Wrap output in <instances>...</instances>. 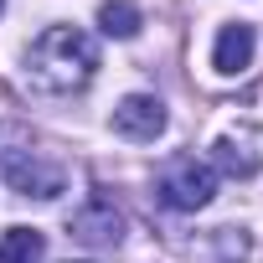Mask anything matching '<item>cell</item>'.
I'll use <instances>...</instances> for the list:
<instances>
[{
    "mask_svg": "<svg viewBox=\"0 0 263 263\" xmlns=\"http://www.w3.org/2000/svg\"><path fill=\"white\" fill-rule=\"evenodd\" d=\"M98 67V42L78 26H47L36 42H31V57H26V83L36 93H72L93 78Z\"/></svg>",
    "mask_w": 263,
    "mask_h": 263,
    "instance_id": "cell-1",
    "label": "cell"
},
{
    "mask_svg": "<svg viewBox=\"0 0 263 263\" xmlns=\"http://www.w3.org/2000/svg\"><path fill=\"white\" fill-rule=\"evenodd\" d=\"M155 196H160L171 212H201V206L217 196V171L201 165L196 155H181V160H171V165L160 171Z\"/></svg>",
    "mask_w": 263,
    "mask_h": 263,
    "instance_id": "cell-2",
    "label": "cell"
},
{
    "mask_svg": "<svg viewBox=\"0 0 263 263\" xmlns=\"http://www.w3.org/2000/svg\"><path fill=\"white\" fill-rule=\"evenodd\" d=\"M0 176H6L11 191L36 196V201H52V196H62V186H67L62 165L42 160L36 150H0Z\"/></svg>",
    "mask_w": 263,
    "mask_h": 263,
    "instance_id": "cell-3",
    "label": "cell"
},
{
    "mask_svg": "<svg viewBox=\"0 0 263 263\" xmlns=\"http://www.w3.org/2000/svg\"><path fill=\"white\" fill-rule=\"evenodd\" d=\"M114 135L135 140V145H150L165 135V103L155 93H129L114 103Z\"/></svg>",
    "mask_w": 263,
    "mask_h": 263,
    "instance_id": "cell-4",
    "label": "cell"
},
{
    "mask_svg": "<svg viewBox=\"0 0 263 263\" xmlns=\"http://www.w3.org/2000/svg\"><path fill=\"white\" fill-rule=\"evenodd\" d=\"M72 237L88 242V248H114L124 237V212L108 201V196H93L78 217H72Z\"/></svg>",
    "mask_w": 263,
    "mask_h": 263,
    "instance_id": "cell-5",
    "label": "cell"
},
{
    "mask_svg": "<svg viewBox=\"0 0 263 263\" xmlns=\"http://www.w3.org/2000/svg\"><path fill=\"white\" fill-rule=\"evenodd\" d=\"M253 47H258V31L248 21H232L217 31V47H212V67L222 78H237L242 67H253Z\"/></svg>",
    "mask_w": 263,
    "mask_h": 263,
    "instance_id": "cell-6",
    "label": "cell"
},
{
    "mask_svg": "<svg viewBox=\"0 0 263 263\" xmlns=\"http://www.w3.org/2000/svg\"><path fill=\"white\" fill-rule=\"evenodd\" d=\"M212 150H217V165H222L227 176H242V181H248V176H258V165H263V155H258L248 140H232V135H222Z\"/></svg>",
    "mask_w": 263,
    "mask_h": 263,
    "instance_id": "cell-7",
    "label": "cell"
},
{
    "mask_svg": "<svg viewBox=\"0 0 263 263\" xmlns=\"http://www.w3.org/2000/svg\"><path fill=\"white\" fill-rule=\"evenodd\" d=\"M42 253H47V237L36 227H11L0 237V263H42Z\"/></svg>",
    "mask_w": 263,
    "mask_h": 263,
    "instance_id": "cell-8",
    "label": "cell"
},
{
    "mask_svg": "<svg viewBox=\"0 0 263 263\" xmlns=\"http://www.w3.org/2000/svg\"><path fill=\"white\" fill-rule=\"evenodd\" d=\"M98 26H103V36H119V42L140 36V6H129V0H103L98 6Z\"/></svg>",
    "mask_w": 263,
    "mask_h": 263,
    "instance_id": "cell-9",
    "label": "cell"
},
{
    "mask_svg": "<svg viewBox=\"0 0 263 263\" xmlns=\"http://www.w3.org/2000/svg\"><path fill=\"white\" fill-rule=\"evenodd\" d=\"M0 11H6V0H0Z\"/></svg>",
    "mask_w": 263,
    "mask_h": 263,
    "instance_id": "cell-10",
    "label": "cell"
}]
</instances>
